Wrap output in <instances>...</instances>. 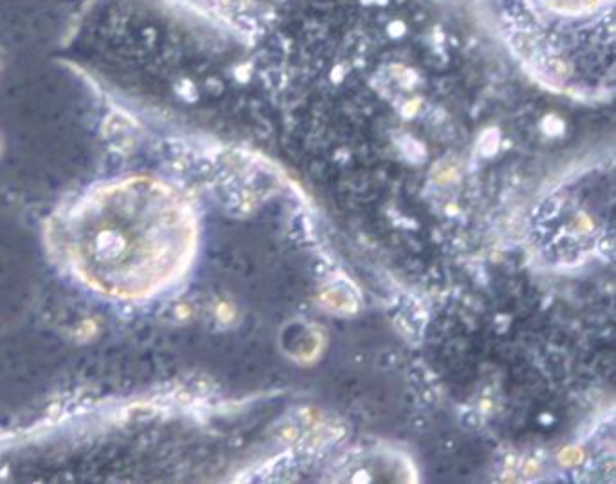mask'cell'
Masks as SVG:
<instances>
[{
  "label": "cell",
  "instance_id": "obj_1",
  "mask_svg": "<svg viewBox=\"0 0 616 484\" xmlns=\"http://www.w3.org/2000/svg\"><path fill=\"white\" fill-rule=\"evenodd\" d=\"M542 3L559 15L579 17L598 10L605 0H542Z\"/></svg>",
  "mask_w": 616,
  "mask_h": 484
}]
</instances>
